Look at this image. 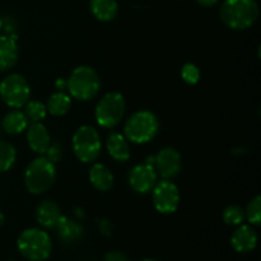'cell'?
Here are the masks:
<instances>
[{
  "instance_id": "d6a6232c",
  "label": "cell",
  "mask_w": 261,
  "mask_h": 261,
  "mask_svg": "<svg viewBox=\"0 0 261 261\" xmlns=\"http://www.w3.org/2000/svg\"><path fill=\"white\" fill-rule=\"evenodd\" d=\"M2 28H3V19L0 18V31H2Z\"/></svg>"
},
{
  "instance_id": "9c48e42d",
  "label": "cell",
  "mask_w": 261,
  "mask_h": 261,
  "mask_svg": "<svg viewBox=\"0 0 261 261\" xmlns=\"http://www.w3.org/2000/svg\"><path fill=\"white\" fill-rule=\"evenodd\" d=\"M180 191L175 182L165 180L155 184L152 190V200L155 211L161 214H172L180 205Z\"/></svg>"
},
{
  "instance_id": "ba28073f",
  "label": "cell",
  "mask_w": 261,
  "mask_h": 261,
  "mask_svg": "<svg viewBox=\"0 0 261 261\" xmlns=\"http://www.w3.org/2000/svg\"><path fill=\"white\" fill-rule=\"evenodd\" d=\"M31 87L27 79L17 73H12L0 82V98L12 109H22L30 101Z\"/></svg>"
},
{
  "instance_id": "5b68a950",
  "label": "cell",
  "mask_w": 261,
  "mask_h": 261,
  "mask_svg": "<svg viewBox=\"0 0 261 261\" xmlns=\"http://www.w3.org/2000/svg\"><path fill=\"white\" fill-rule=\"evenodd\" d=\"M55 178V163L46 157L35 158L24 171L25 189L33 195H41L46 193L54 185Z\"/></svg>"
},
{
  "instance_id": "d6986e66",
  "label": "cell",
  "mask_w": 261,
  "mask_h": 261,
  "mask_svg": "<svg viewBox=\"0 0 261 261\" xmlns=\"http://www.w3.org/2000/svg\"><path fill=\"white\" fill-rule=\"evenodd\" d=\"M28 126V119L19 109H13L8 112L2 121V127L7 134L17 135L24 132Z\"/></svg>"
},
{
  "instance_id": "83f0119b",
  "label": "cell",
  "mask_w": 261,
  "mask_h": 261,
  "mask_svg": "<svg viewBox=\"0 0 261 261\" xmlns=\"http://www.w3.org/2000/svg\"><path fill=\"white\" fill-rule=\"evenodd\" d=\"M98 228L103 236L111 237L112 233H114L115 227H114V224H112L111 221H109V219H106V218H102V219H99V222H98Z\"/></svg>"
},
{
  "instance_id": "5bb4252c",
  "label": "cell",
  "mask_w": 261,
  "mask_h": 261,
  "mask_svg": "<svg viewBox=\"0 0 261 261\" xmlns=\"http://www.w3.org/2000/svg\"><path fill=\"white\" fill-rule=\"evenodd\" d=\"M19 56L15 36L0 35V71L10 70L17 64Z\"/></svg>"
},
{
  "instance_id": "e0dca14e",
  "label": "cell",
  "mask_w": 261,
  "mask_h": 261,
  "mask_svg": "<svg viewBox=\"0 0 261 261\" xmlns=\"http://www.w3.org/2000/svg\"><path fill=\"white\" fill-rule=\"evenodd\" d=\"M89 181L92 186L98 191H109L114 186L115 177L109 167L102 163H94L89 170Z\"/></svg>"
},
{
  "instance_id": "1f68e13d",
  "label": "cell",
  "mask_w": 261,
  "mask_h": 261,
  "mask_svg": "<svg viewBox=\"0 0 261 261\" xmlns=\"http://www.w3.org/2000/svg\"><path fill=\"white\" fill-rule=\"evenodd\" d=\"M4 222H5V217H4V214L2 213V211H0V227L4 224Z\"/></svg>"
},
{
  "instance_id": "e575fe53",
  "label": "cell",
  "mask_w": 261,
  "mask_h": 261,
  "mask_svg": "<svg viewBox=\"0 0 261 261\" xmlns=\"http://www.w3.org/2000/svg\"><path fill=\"white\" fill-rule=\"evenodd\" d=\"M9 261H13V260H9Z\"/></svg>"
},
{
  "instance_id": "6da1fadb",
  "label": "cell",
  "mask_w": 261,
  "mask_h": 261,
  "mask_svg": "<svg viewBox=\"0 0 261 261\" xmlns=\"http://www.w3.org/2000/svg\"><path fill=\"white\" fill-rule=\"evenodd\" d=\"M259 4L256 0H224L219 15L224 24L231 30H247L259 18Z\"/></svg>"
},
{
  "instance_id": "7c38bea8",
  "label": "cell",
  "mask_w": 261,
  "mask_h": 261,
  "mask_svg": "<svg viewBox=\"0 0 261 261\" xmlns=\"http://www.w3.org/2000/svg\"><path fill=\"white\" fill-rule=\"evenodd\" d=\"M27 143L32 152L45 154L51 145V135L42 122H32L27 126Z\"/></svg>"
},
{
  "instance_id": "44dd1931",
  "label": "cell",
  "mask_w": 261,
  "mask_h": 261,
  "mask_svg": "<svg viewBox=\"0 0 261 261\" xmlns=\"http://www.w3.org/2000/svg\"><path fill=\"white\" fill-rule=\"evenodd\" d=\"M71 107V97L64 91H58L53 93L48 98L46 109L53 116H64L69 112Z\"/></svg>"
},
{
  "instance_id": "4fadbf2b",
  "label": "cell",
  "mask_w": 261,
  "mask_h": 261,
  "mask_svg": "<svg viewBox=\"0 0 261 261\" xmlns=\"http://www.w3.org/2000/svg\"><path fill=\"white\" fill-rule=\"evenodd\" d=\"M232 247L237 252L246 254L255 250L257 245V233L254 227L249 224H240L231 237Z\"/></svg>"
},
{
  "instance_id": "7402d4cb",
  "label": "cell",
  "mask_w": 261,
  "mask_h": 261,
  "mask_svg": "<svg viewBox=\"0 0 261 261\" xmlns=\"http://www.w3.org/2000/svg\"><path fill=\"white\" fill-rule=\"evenodd\" d=\"M17 160V150L9 142L0 140V173L7 172L14 166Z\"/></svg>"
},
{
  "instance_id": "30bf717a",
  "label": "cell",
  "mask_w": 261,
  "mask_h": 261,
  "mask_svg": "<svg viewBox=\"0 0 261 261\" xmlns=\"http://www.w3.org/2000/svg\"><path fill=\"white\" fill-rule=\"evenodd\" d=\"M154 168L157 175L165 180L178 176L182 168V157L180 152L172 147H166L154 155Z\"/></svg>"
},
{
  "instance_id": "3957f363",
  "label": "cell",
  "mask_w": 261,
  "mask_h": 261,
  "mask_svg": "<svg viewBox=\"0 0 261 261\" xmlns=\"http://www.w3.org/2000/svg\"><path fill=\"white\" fill-rule=\"evenodd\" d=\"M160 130V121L149 110H139L129 116L124 126V135L135 144H145L155 138Z\"/></svg>"
},
{
  "instance_id": "d4e9b609",
  "label": "cell",
  "mask_w": 261,
  "mask_h": 261,
  "mask_svg": "<svg viewBox=\"0 0 261 261\" xmlns=\"http://www.w3.org/2000/svg\"><path fill=\"white\" fill-rule=\"evenodd\" d=\"M245 217L251 226H260L261 223V196L256 195L247 205Z\"/></svg>"
},
{
  "instance_id": "f1b7e54d",
  "label": "cell",
  "mask_w": 261,
  "mask_h": 261,
  "mask_svg": "<svg viewBox=\"0 0 261 261\" xmlns=\"http://www.w3.org/2000/svg\"><path fill=\"white\" fill-rule=\"evenodd\" d=\"M105 261H130L129 257L121 251H110L105 256Z\"/></svg>"
},
{
  "instance_id": "8fae6325",
  "label": "cell",
  "mask_w": 261,
  "mask_h": 261,
  "mask_svg": "<svg viewBox=\"0 0 261 261\" xmlns=\"http://www.w3.org/2000/svg\"><path fill=\"white\" fill-rule=\"evenodd\" d=\"M129 185L135 193L148 194L158 182V175L154 166L144 162L134 166L129 172Z\"/></svg>"
},
{
  "instance_id": "9a60e30c",
  "label": "cell",
  "mask_w": 261,
  "mask_h": 261,
  "mask_svg": "<svg viewBox=\"0 0 261 261\" xmlns=\"http://www.w3.org/2000/svg\"><path fill=\"white\" fill-rule=\"evenodd\" d=\"M60 206L53 200H43L36 208V219L43 228H55L61 218Z\"/></svg>"
},
{
  "instance_id": "836d02e7",
  "label": "cell",
  "mask_w": 261,
  "mask_h": 261,
  "mask_svg": "<svg viewBox=\"0 0 261 261\" xmlns=\"http://www.w3.org/2000/svg\"><path fill=\"white\" fill-rule=\"evenodd\" d=\"M142 261H158V260H155V259H144V260H142Z\"/></svg>"
},
{
  "instance_id": "484cf974",
  "label": "cell",
  "mask_w": 261,
  "mask_h": 261,
  "mask_svg": "<svg viewBox=\"0 0 261 261\" xmlns=\"http://www.w3.org/2000/svg\"><path fill=\"white\" fill-rule=\"evenodd\" d=\"M181 78L186 84L194 86L200 81V70L195 64L186 63L184 64L182 69H181Z\"/></svg>"
},
{
  "instance_id": "4dcf8cb0",
  "label": "cell",
  "mask_w": 261,
  "mask_h": 261,
  "mask_svg": "<svg viewBox=\"0 0 261 261\" xmlns=\"http://www.w3.org/2000/svg\"><path fill=\"white\" fill-rule=\"evenodd\" d=\"M196 2L200 5H203V7H213V5H216L219 0H196Z\"/></svg>"
},
{
  "instance_id": "8992f818",
  "label": "cell",
  "mask_w": 261,
  "mask_h": 261,
  "mask_svg": "<svg viewBox=\"0 0 261 261\" xmlns=\"http://www.w3.org/2000/svg\"><path fill=\"white\" fill-rule=\"evenodd\" d=\"M126 111V101L119 92H109L97 103L94 117L99 126L112 129L124 119Z\"/></svg>"
},
{
  "instance_id": "f546056e",
  "label": "cell",
  "mask_w": 261,
  "mask_h": 261,
  "mask_svg": "<svg viewBox=\"0 0 261 261\" xmlns=\"http://www.w3.org/2000/svg\"><path fill=\"white\" fill-rule=\"evenodd\" d=\"M55 87L58 88V91H64V89H66V79L64 78L56 79Z\"/></svg>"
},
{
  "instance_id": "ac0fdd59",
  "label": "cell",
  "mask_w": 261,
  "mask_h": 261,
  "mask_svg": "<svg viewBox=\"0 0 261 261\" xmlns=\"http://www.w3.org/2000/svg\"><path fill=\"white\" fill-rule=\"evenodd\" d=\"M55 228L56 232H58L59 239L65 242V244H73V242L81 240L82 236H83L82 224L65 216H61Z\"/></svg>"
},
{
  "instance_id": "277c9868",
  "label": "cell",
  "mask_w": 261,
  "mask_h": 261,
  "mask_svg": "<svg viewBox=\"0 0 261 261\" xmlns=\"http://www.w3.org/2000/svg\"><path fill=\"white\" fill-rule=\"evenodd\" d=\"M20 255L30 261H45L53 252V241L46 231L41 228L24 229L17 241Z\"/></svg>"
},
{
  "instance_id": "cb8c5ba5",
  "label": "cell",
  "mask_w": 261,
  "mask_h": 261,
  "mask_svg": "<svg viewBox=\"0 0 261 261\" xmlns=\"http://www.w3.org/2000/svg\"><path fill=\"white\" fill-rule=\"evenodd\" d=\"M223 221L228 226H240L246 219L245 211L240 205H228L223 211Z\"/></svg>"
},
{
  "instance_id": "4316f807",
  "label": "cell",
  "mask_w": 261,
  "mask_h": 261,
  "mask_svg": "<svg viewBox=\"0 0 261 261\" xmlns=\"http://www.w3.org/2000/svg\"><path fill=\"white\" fill-rule=\"evenodd\" d=\"M45 154L46 158H48L53 163L60 162L61 158H63V148H61V145L59 143H55V144L51 143V145L48 147L47 152Z\"/></svg>"
},
{
  "instance_id": "603a6c76",
  "label": "cell",
  "mask_w": 261,
  "mask_h": 261,
  "mask_svg": "<svg viewBox=\"0 0 261 261\" xmlns=\"http://www.w3.org/2000/svg\"><path fill=\"white\" fill-rule=\"evenodd\" d=\"M28 121L31 122H41L47 115V109L43 102L37 101V99H30L24 105V111Z\"/></svg>"
},
{
  "instance_id": "52a82bcc",
  "label": "cell",
  "mask_w": 261,
  "mask_h": 261,
  "mask_svg": "<svg viewBox=\"0 0 261 261\" xmlns=\"http://www.w3.org/2000/svg\"><path fill=\"white\" fill-rule=\"evenodd\" d=\"M71 147L75 157L83 163H92L99 157L102 142L96 127L83 125L74 133Z\"/></svg>"
},
{
  "instance_id": "7a4b0ae2",
  "label": "cell",
  "mask_w": 261,
  "mask_h": 261,
  "mask_svg": "<svg viewBox=\"0 0 261 261\" xmlns=\"http://www.w3.org/2000/svg\"><path fill=\"white\" fill-rule=\"evenodd\" d=\"M69 96L78 101H92L101 91V79L93 68L87 65L78 66L66 79Z\"/></svg>"
},
{
  "instance_id": "2e32d148",
  "label": "cell",
  "mask_w": 261,
  "mask_h": 261,
  "mask_svg": "<svg viewBox=\"0 0 261 261\" xmlns=\"http://www.w3.org/2000/svg\"><path fill=\"white\" fill-rule=\"evenodd\" d=\"M106 148L111 158L117 162H126L130 158V147L125 135L117 132L110 133L106 140Z\"/></svg>"
},
{
  "instance_id": "ffe728a7",
  "label": "cell",
  "mask_w": 261,
  "mask_h": 261,
  "mask_svg": "<svg viewBox=\"0 0 261 261\" xmlns=\"http://www.w3.org/2000/svg\"><path fill=\"white\" fill-rule=\"evenodd\" d=\"M89 9L96 19L101 22H111L116 18L119 5L116 0H91Z\"/></svg>"
}]
</instances>
